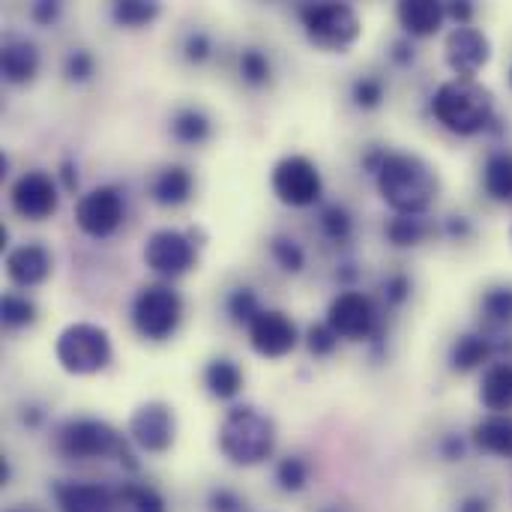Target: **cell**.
Masks as SVG:
<instances>
[{
    "instance_id": "6da1fadb",
    "label": "cell",
    "mask_w": 512,
    "mask_h": 512,
    "mask_svg": "<svg viewBox=\"0 0 512 512\" xmlns=\"http://www.w3.org/2000/svg\"><path fill=\"white\" fill-rule=\"evenodd\" d=\"M438 189L435 168L414 153H387L378 168V192L399 216H423Z\"/></svg>"
},
{
    "instance_id": "7a4b0ae2",
    "label": "cell",
    "mask_w": 512,
    "mask_h": 512,
    "mask_svg": "<svg viewBox=\"0 0 512 512\" xmlns=\"http://www.w3.org/2000/svg\"><path fill=\"white\" fill-rule=\"evenodd\" d=\"M438 123L456 135H477L495 123V99L477 78H450L432 96Z\"/></svg>"
},
{
    "instance_id": "3957f363",
    "label": "cell",
    "mask_w": 512,
    "mask_h": 512,
    "mask_svg": "<svg viewBox=\"0 0 512 512\" xmlns=\"http://www.w3.org/2000/svg\"><path fill=\"white\" fill-rule=\"evenodd\" d=\"M276 447V426L252 405L231 408L219 429V450L237 468H252L270 459Z\"/></svg>"
},
{
    "instance_id": "277c9868",
    "label": "cell",
    "mask_w": 512,
    "mask_h": 512,
    "mask_svg": "<svg viewBox=\"0 0 512 512\" xmlns=\"http://www.w3.org/2000/svg\"><path fill=\"white\" fill-rule=\"evenodd\" d=\"M57 453L66 459H108V456H120V462H126L135 471L132 453L126 450V441L120 438V432L102 420H69L66 426H60L57 432Z\"/></svg>"
},
{
    "instance_id": "5b68a950",
    "label": "cell",
    "mask_w": 512,
    "mask_h": 512,
    "mask_svg": "<svg viewBox=\"0 0 512 512\" xmlns=\"http://www.w3.org/2000/svg\"><path fill=\"white\" fill-rule=\"evenodd\" d=\"M57 363L69 375H96L111 363V339L105 327L96 324H69L54 345Z\"/></svg>"
},
{
    "instance_id": "8992f818",
    "label": "cell",
    "mask_w": 512,
    "mask_h": 512,
    "mask_svg": "<svg viewBox=\"0 0 512 512\" xmlns=\"http://www.w3.org/2000/svg\"><path fill=\"white\" fill-rule=\"evenodd\" d=\"M300 18L309 42L327 51H345L363 33L360 15L348 3H309L300 9Z\"/></svg>"
},
{
    "instance_id": "52a82bcc",
    "label": "cell",
    "mask_w": 512,
    "mask_h": 512,
    "mask_svg": "<svg viewBox=\"0 0 512 512\" xmlns=\"http://www.w3.org/2000/svg\"><path fill=\"white\" fill-rule=\"evenodd\" d=\"M183 318V300L168 285H147L135 294L132 303V324L144 339L162 342L168 339Z\"/></svg>"
},
{
    "instance_id": "ba28073f",
    "label": "cell",
    "mask_w": 512,
    "mask_h": 512,
    "mask_svg": "<svg viewBox=\"0 0 512 512\" xmlns=\"http://www.w3.org/2000/svg\"><path fill=\"white\" fill-rule=\"evenodd\" d=\"M273 192L282 204L309 207L321 198V174L306 156H285L273 168Z\"/></svg>"
},
{
    "instance_id": "9c48e42d",
    "label": "cell",
    "mask_w": 512,
    "mask_h": 512,
    "mask_svg": "<svg viewBox=\"0 0 512 512\" xmlns=\"http://www.w3.org/2000/svg\"><path fill=\"white\" fill-rule=\"evenodd\" d=\"M75 222L87 237H111L123 222V195L114 186L90 189L75 204Z\"/></svg>"
},
{
    "instance_id": "30bf717a",
    "label": "cell",
    "mask_w": 512,
    "mask_h": 512,
    "mask_svg": "<svg viewBox=\"0 0 512 512\" xmlns=\"http://www.w3.org/2000/svg\"><path fill=\"white\" fill-rule=\"evenodd\" d=\"M144 261L153 273L159 276H183L189 267H195V246L192 237L174 231V228H162L153 231L144 243Z\"/></svg>"
},
{
    "instance_id": "8fae6325",
    "label": "cell",
    "mask_w": 512,
    "mask_h": 512,
    "mask_svg": "<svg viewBox=\"0 0 512 512\" xmlns=\"http://www.w3.org/2000/svg\"><path fill=\"white\" fill-rule=\"evenodd\" d=\"M327 324L330 330L339 336V339H351V342H360V339H369L378 327V315H375V306L366 294L360 291H342L330 309H327Z\"/></svg>"
},
{
    "instance_id": "7c38bea8",
    "label": "cell",
    "mask_w": 512,
    "mask_h": 512,
    "mask_svg": "<svg viewBox=\"0 0 512 512\" xmlns=\"http://www.w3.org/2000/svg\"><path fill=\"white\" fill-rule=\"evenodd\" d=\"M444 51H447V66L456 72V78H474L492 60L489 36L471 24H456L453 33L447 36Z\"/></svg>"
},
{
    "instance_id": "4fadbf2b",
    "label": "cell",
    "mask_w": 512,
    "mask_h": 512,
    "mask_svg": "<svg viewBox=\"0 0 512 512\" xmlns=\"http://www.w3.org/2000/svg\"><path fill=\"white\" fill-rule=\"evenodd\" d=\"M174 411L162 402H144L129 420V435L144 453H165L174 444Z\"/></svg>"
},
{
    "instance_id": "5bb4252c",
    "label": "cell",
    "mask_w": 512,
    "mask_h": 512,
    "mask_svg": "<svg viewBox=\"0 0 512 512\" xmlns=\"http://www.w3.org/2000/svg\"><path fill=\"white\" fill-rule=\"evenodd\" d=\"M12 210L30 222H42L57 210V183L45 171H27L12 183Z\"/></svg>"
},
{
    "instance_id": "9a60e30c",
    "label": "cell",
    "mask_w": 512,
    "mask_h": 512,
    "mask_svg": "<svg viewBox=\"0 0 512 512\" xmlns=\"http://www.w3.org/2000/svg\"><path fill=\"white\" fill-rule=\"evenodd\" d=\"M249 342L255 354L267 360H279L297 348V327L285 312L264 309L252 324H249Z\"/></svg>"
},
{
    "instance_id": "2e32d148",
    "label": "cell",
    "mask_w": 512,
    "mask_h": 512,
    "mask_svg": "<svg viewBox=\"0 0 512 512\" xmlns=\"http://www.w3.org/2000/svg\"><path fill=\"white\" fill-rule=\"evenodd\" d=\"M54 501L60 512H114L117 492L99 483H54Z\"/></svg>"
},
{
    "instance_id": "e0dca14e",
    "label": "cell",
    "mask_w": 512,
    "mask_h": 512,
    "mask_svg": "<svg viewBox=\"0 0 512 512\" xmlns=\"http://www.w3.org/2000/svg\"><path fill=\"white\" fill-rule=\"evenodd\" d=\"M6 276L18 288H36L51 276V255L39 243H24L9 252L6 258Z\"/></svg>"
},
{
    "instance_id": "ac0fdd59",
    "label": "cell",
    "mask_w": 512,
    "mask_h": 512,
    "mask_svg": "<svg viewBox=\"0 0 512 512\" xmlns=\"http://www.w3.org/2000/svg\"><path fill=\"white\" fill-rule=\"evenodd\" d=\"M399 24L405 27V33L411 36H435L447 18V6L438 0H402L396 6Z\"/></svg>"
},
{
    "instance_id": "d6986e66",
    "label": "cell",
    "mask_w": 512,
    "mask_h": 512,
    "mask_svg": "<svg viewBox=\"0 0 512 512\" xmlns=\"http://www.w3.org/2000/svg\"><path fill=\"white\" fill-rule=\"evenodd\" d=\"M477 450L498 456V459H512V414H489L483 417L474 432H471Z\"/></svg>"
},
{
    "instance_id": "ffe728a7",
    "label": "cell",
    "mask_w": 512,
    "mask_h": 512,
    "mask_svg": "<svg viewBox=\"0 0 512 512\" xmlns=\"http://www.w3.org/2000/svg\"><path fill=\"white\" fill-rule=\"evenodd\" d=\"M3 78L9 84H30L39 72V51L30 39H9L3 45Z\"/></svg>"
},
{
    "instance_id": "44dd1931",
    "label": "cell",
    "mask_w": 512,
    "mask_h": 512,
    "mask_svg": "<svg viewBox=\"0 0 512 512\" xmlns=\"http://www.w3.org/2000/svg\"><path fill=\"white\" fill-rule=\"evenodd\" d=\"M480 402L492 414L512 411V363L501 360V363L486 369L483 384H480Z\"/></svg>"
},
{
    "instance_id": "7402d4cb",
    "label": "cell",
    "mask_w": 512,
    "mask_h": 512,
    "mask_svg": "<svg viewBox=\"0 0 512 512\" xmlns=\"http://www.w3.org/2000/svg\"><path fill=\"white\" fill-rule=\"evenodd\" d=\"M495 354V345L486 333H465L453 342L450 351V366L456 372H474L477 366H483L489 357Z\"/></svg>"
},
{
    "instance_id": "603a6c76",
    "label": "cell",
    "mask_w": 512,
    "mask_h": 512,
    "mask_svg": "<svg viewBox=\"0 0 512 512\" xmlns=\"http://www.w3.org/2000/svg\"><path fill=\"white\" fill-rule=\"evenodd\" d=\"M192 192V174L180 165L162 168L153 180V201L162 207H177L189 198Z\"/></svg>"
},
{
    "instance_id": "cb8c5ba5",
    "label": "cell",
    "mask_w": 512,
    "mask_h": 512,
    "mask_svg": "<svg viewBox=\"0 0 512 512\" xmlns=\"http://www.w3.org/2000/svg\"><path fill=\"white\" fill-rule=\"evenodd\" d=\"M483 189L492 201L512 204V153L501 150L486 159L483 168Z\"/></svg>"
},
{
    "instance_id": "d4e9b609",
    "label": "cell",
    "mask_w": 512,
    "mask_h": 512,
    "mask_svg": "<svg viewBox=\"0 0 512 512\" xmlns=\"http://www.w3.org/2000/svg\"><path fill=\"white\" fill-rule=\"evenodd\" d=\"M204 384L216 399H234L243 387V372L231 360H213L204 369Z\"/></svg>"
},
{
    "instance_id": "484cf974",
    "label": "cell",
    "mask_w": 512,
    "mask_h": 512,
    "mask_svg": "<svg viewBox=\"0 0 512 512\" xmlns=\"http://www.w3.org/2000/svg\"><path fill=\"white\" fill-rule=\"evenodd\" d=\"M429 234H432V225H429L423 216H396V219H390V225H387V237H390V243L399 246V249L417 246V243H423Z\"/></svg>"
},
{
    "instance_id": "4316f807",
    "label": "cell",
    "mask_w": 512,
    "mask_h": 512,
    "mask_svg": "<svg viewBox=\"0 0 512 512\" xmlns=\"http://www.w3.org/2000/svg\"><path fill=\"white\" fill-rule=\"evenodd\" d=\"M171 132H174V138L183 141V144H201V141L210 138V120H207L201 111H195V108H183V111L171 120Z\"/></svg>"
},
{
    "instance_id": "83f0119b",
    "label": "cell",
    "mask_w": 512,
    "mask_h": 512,
    "mask_svg": "<svg viewBox=\"0 0 512 512\" xmlns=\"http://www.w3.org/2000/svg\"><path fill=\"white\" fill-rule=\"evenodd\" d=\"M117 501L123 507H129V512H165V501L156 489L150 486H135V483H126L120 492H117Z\"/></svg>"
},
{
    "instance_id": "f1b7e54d",
    "label": "cell",
    "mask_w": 512,
    "mask_h": 512,
    "mask_svg": "<svg viewBox=\"0 0 512 512\" xmlns=\"http://www.w3.org/2000/svg\"><path fill=\"white\" fill-rule=\"evenodd\" d=\"M114 21L120 27H144L159 15V3H144V0H120L111 9Z\"/></svg>"
},
{
    "instance_id": "f546056e",
    "label": "cell",
    "mask_w": 512,
    "mask_h": 512,
    "mask_svg": "<svg viewBox=\"0 0 512 512\" xmlns=\"http://www.w3.org/2000/svg\"><path fill=\"white\" fill-rule=\"evenodd\" d=\"M483 315L492 327H507L512 324V285H501L486 291L483 297Z\"/></svg>"
},
{
    "instance_id": "4dcf8cb0",
    "label": "cell",
    "mask_w": 512,
    "mask_h": 512,
    "mask_svg": "<svg viewBox=\"0 0 512 512\" xmlns=\"http://www.w3.org/2000/svg\"><path fill=\"white\" fill-rule=\"evenodd\" d=\"M0 318H3L6 327H27V324L36 321V306L21 294H3Z\"/></svg>"
},
{
    "instance_id": "1f68e13d",
    "label": "cell",
    "mask_w": 512,
    "mask_h": 512,
    "mask_svg": "<svg viewBox=\"0 0 512 512\" xmlns=\"http://www.w3.org/2000/svg\"><path fill=\"white\" fill-rule=\"evenodd\" d=\"M276 483L282 486V492H303L309 483V465L297 456L282 459L276 468Z\"/></svg>"
},
{
    "instance_id": "d6a6232c",
    "label": "cell",
    "mask_w": 512,
    "mask_h": 512,
    "mask_svg": "<svg viewBox=\"0 0 512 512\" xmlns=\"http://www.w3.org/2000/svg\"><path fill=\"white\" fill-rule=\"evenodd\" d=\"M228 312L237 324H252L264 309L258 306V297L249 291V288H237L231 297H228Z\"/></svg>"
},
{
    "instance_id": "836d02e7",
    "label": "cell",
    "mask_w": 512,
    "mask_h": 512,
    "mask_svg": "<svg viewBox=\"0 0 512 512\" xmlns=\"http://www.w3.org/2000/svg\"><path fill=\"white\" fill-rule=\"evenodd\" d=\"M270 252H273V258L279 261V267H282V270H288V273H300V270H303V264H306L303 249H300L294 240H288V237H273Z\"/></svg>"
},
{
    "instance_id": "e575fe53",
    "label": "cell",
    "mask_w": 512,
    "mask_h": 512,
    "mask_svg": "<svg viewBox=\"0 0 512 512\" xmlns=\"http://www.w3.org/2000/svg\"><path fill=\"white\" fill-rule=\"evenodd\" d=\"M240 72L249 84H267L273 69H270V60L258 48H246L240 54Z\"/></svg>"
},
{
    "instance_id": "d590c367",
    "label": "cell",
    "mask_w": 512,
    "mask_h": 512,
    "mask_svg": "<svg viewBox=\"0 0 512 512\" xmlns=\"http://www.w3.org/2000/svg\"><path fill=\"white\" fill-rule=\"evenodd\" d=\"M321 228H324V234H327L330 240H336V243L348 240V237H351V216H348V210H342V207H327V210L321 213Z\"/></svg>"
},
{
    "instance_id": "8d00e7d4",
    "label": "cell",
    "mask_w": 512,
    "mask_h": 512,
    "mask_svg": "<svg viewBox=\"0 0 512 512\" xmlns=\"http://www.w3.org/2000/svg\"><path fill=\"white\" fill-rule=\"evenodd\" d=\"M306 345H309V351H312L315 357H327V354L336 351L339 336L330 330V324H315V327L309 330V336H306Z\"/></svg>"
},
{
    "instance_id": "74e56055",
    "label": "cell",
    "mask_w": 512,
    "mask_h": 512,
    "mask_svg": "<svg viewBox=\"0 0 512 512\" xmlns=\"http://www.w3.org/2000/svg\"><path fill=\"white\" fill-rule=\"evenodd\" d=\"M384 99V84L378 78H360L354 81V102L360 108H378Z\"/></svg>"
},
{
    "instance_id": "f35d334b",
    "label": "cell",
    "mask_w": 512,
    "mask_h": 512,
    "mask_svg": "<svg viewBox=\"0 0 512 512\" xmlns=\"http://www.w3.org/2000/svg\"><path fill=\"white\" fill-rule=\"evenodd\" d=\"M90 75H93V57H90V51H84V48L69 51V57H66V78L69 81H87Z\"/></svg>"
},
{
    "instance_id": "ab89813d",
    "label": "cell",
    "mask_w": 512,
    "mask_h": 512,
    "mask_svg": "<svg viewBox=\"0 0 512 512\" xmlns=\"http://www.w3.org/2000/svg\"><path fill=\"white\" fill-rule=\"evenodd\" d=\"M183 51H186V60H192V63L207 60V57H210V51H213L210 36H207V33H189V36H186Z\"/></svg>"
},
{
    "instance_id": "60d3db41",
    "label": "cell",
    "mask_w": 512,
    "mask_h": 512,
    "mask_svg": "<svg viewBox=\"0 0 512 512\" xmlns=\"http://www.w3.org/2000/svg\"><path fill=\"white\" fill-rule=\"evenodd\" d=\"M210 512H243V501L231 489H213L210 492Z\"/></svg>"
},
{
    "instance_id": "b9f144b4",
    "label": "cell",
    "mask_w": 512,
    "mask_h": 512,
    "mask_svg": "<svg viewBox=\"0 0 512 512\" xmlns=\"http://www.w3.org/2000/svg\"><path fill=\"white\" fill-rule=\"evenodd\" d=\"M384 294H387V300L390 303H405L408 297H411V282H408V276H390L387 279V285H384Z\"/></svg>"
},
{
    "instance_id": "7bdbcfd3",
    "label": "cell",
    "mask_w": 512,
    "mask_h": 512,
    "mask_svg": "<svg viewBox=\"0 0 512 512\" xmlns=\"http://www.w3.org/2000/svg\"><path fill=\"white\" fill-rule=\"evenodd\" d=\"M441 453H444L447 462H462L465 459V441L459 435H450V438H444Z\"/></svg>"
},
{
    "instance_id": "ee69618b",
    "label": "cell",
    "mask_w": 512,
    "mask_h": 512,
    "mask_svg": "<svg viewBox=\"0 0 512 512\" xmlns=\"http://www.w3.org/2000/svg\"><path fill=\"white\" fill-rule=\"evenodd\" d=\"M57 12H60V6H57V3H48V0H39V3H33V9H30L33 21H39V24H51V21L57 18Z\"/></svg>"
},
{
    "instance_id": "f6af8a7d",
    "label": "cell",
    "mask_w": 512,
    "mask_h": 512,
    "mask_svg": "<svg viewBox=\"0 0 512 512\" xmlns=\"http://www.w3.org/2000/svg\"><path fill=\"white\" fill-rule=\"evenodd\" d=\"M456 512H492V501L483 498V495H468Z\"/></svg>"
},
{
    "instance_id": "bcb514c9",
    "label": "cell",
    "mask_w": 512,
    "mask_h": 512,
    "mask_svg": "<svg viewBox=\"0 0 512 512\" xmlns=\"http://www.w3.org/2000/svg\"><path fill=\"white\" fill-rule=\"evenodd\" d=\"M447 15H450V18H456L459 24H471V18H474V6H471V3H450V6H447Z\"/></svg>"
},
{
    "instance_id": "7dc6e473",
    "label": "cell",
    "mask_w": 512,
    "mask_h": 512,
    "mask_svg": "<svg viewBox=\"0 0 512 512\" xmlns=\"http://www.w3.org/2000/svg\"><path fill=\"white\" fill-rule=\"evenodd\" d=\"M393 60L402 63V66L411 63V60H414V48H411L408 42H396V45H393Z\"/></svg>"
},
{
    "instance_id": "c3c4849f",
    "label": "cell",
    "mask_w": 512,
    "mask_h": 512,
    "mask_svg": "<svg viewBox=\"0 0 512 512\" xmlns=\"http://www.w3.org/2000/svg\"><path fill=\"white\" fill-rule=\"evenodd\" d=\"M447 231H450L453 237H468V234H471V225H468V219L453 216V219H450V225H447Z\"/></svg>"
},
{
    "instance_id": "681fc988",
    "label": "cell",
    "mask_w": 512,
    "mask_h": 512,
    "mask_svg": "<svg viewBox=\"0 0 512 512\" xmlns=\"http://www.w3.org/2000/svg\"><path fill=\"white\" fill-rule=\"evenodd\" d=\"M60 171H63V186L72 192V189L78 186V177L72 174V162H63V168H60Z\"/></svg>"
},
{
    "instance_id": "f907efd6",
    "label": "cell",
    "mask_w": 512,
    "mask_h": 512,
    "mask_svg": "<svg viewBox=\"0 0 512 512\" xmlns=\"http://www.w3.org/2000/svg\"><path fill=\"white\" fill-rule=\"evenodd\" d=\"M6 480H9V465H6V459L0 462V483L6 486Z\"/></svg>"
},
{
    "instance_id": "816d5d0a",
    "label": "cell",
    "mask_w": 512,
    "mask_h": 512,
    "mask_svg": "<svg viewBox=\"0 0 512 512\" xmlns=\"http://www.w3.org/2000/svg\"><path fill=\"white\" fill-rule=\"evenodd\" d=\"M9 512H39V510H33V507H15V510H9Z\"/></svg>"
},
{
    "instance_id": "f5cc1de1",
    "label": "cell",
    "mask_w": 512,
    "mask_h": 512,
    "mask_svg": "<svg viewBox=\"0 0 512 512\" xmlns=\"http://www.w3.org/2000/svg\"><path fill=\"white\" fill-rule=\"evenodd\" d=\"M324 512H339V510H324Z\"/></svg>"
},
{
    "instance_id": "db71d44e",
    "label": "cell",
    "mask_w": 512,
    "mask_h": 512,
    "mask_svg": "<svg viewBox=\"0 0 512 512\" xmlns=\"http://www.w3.org/2000/svg\"><path fill=\"white\" fill-rule=\"evenodd\" d=\"M510 84H512V69H510Z\"/></svg>"
}]
</instances>
